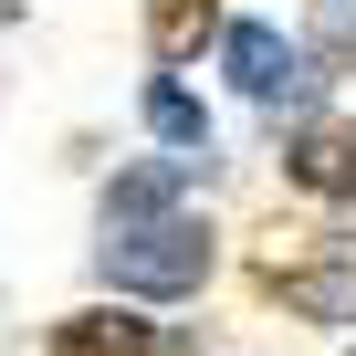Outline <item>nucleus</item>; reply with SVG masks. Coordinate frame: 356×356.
Listing matches in <instances>:
<instances>
[{"label": "nucleus", "instance_id": "obj_1", "mask_svg": "<svg viewBox=\"0 0 356 356\" xmlns=\"http://www.w3.org/2000/svg\"><path fill=\"white\" fill-rule=\"evenodd\" d=\"M95 273L115 293H200L210 283V220L189 210H157V220H105Z\"/></svg>", "mask_w": 356, "mask_h": 356}, {"label": "nucleus", "instance_id": "obj_3", "mask_svg": "<svg viewBox=\"0 0 356 356\" xmlns=\"http://www.w3.org/2000/svg\"><path fill=\"white\" fill-rule=\"evenodd\" d=\"M283 178L314 189V200H356V126H346V115L293 126V136H283Z\"/></svg>", "mask_w": 356, "mask_h": 356}, {"label": "nucleus", "instance_id": "obj_8", "mask_svg": "<svg viewBox=\"0 0 356 356\" xmlns=\"http://www.w3.org/2000/svg\"><path fill=\"white\" fill-rule=\"evenodd\" d=\"M210 32H231L210 0H147V42H157V63H178V53L210 42Z\"/></svg>", "mask_w": 356, "mask_h": 356}, {"label": "nucleus", "instance_id": "obj_2", "mask_svg": "<svg viewBox=\"0 0 356 356\" xmlns=\"http://www.w3.org/2000/svg\"><path fill=\"white\" fill-rule=\"evenodd\" d=\"M220 63H231V84L252 95V105H273V115H293V126H314V95H325V74L273 32V22H231L220 32Z\"/></svg>", "mask_w": 356, "mask_h": 356}, {"label": "nucleus", "instance_id": "obj_6", "mask_svg": "<svg viewBox=\"0 0 356 356\" xmlns=\"http://www.w3.org/2000/svg\"><path fill=\"white\" fill-rule=\"evenodd\" d=\"M283 304L314 314V325H356V262H304V273H283Z\"/></svg>", "mask_w": 356, "mask_h": 356}, {"label": "nucleus", "instance_id": "obj_9", "mask_svg": "<svg viewBox=\"0 0 356 356\" xmlns=\"http://www.w3.org/2000/svg\"><path fill=\"white\" fill-rule=\"evenodd\" d=\"M346 53H356V0H314V42H304V63L335 84V74H346Z\"/></svg>", "mask_w": 356, "mask_h": 356}, {"label": "nucleus", "instance_id": "obj_4", "mask_svg": "<svg viewBox=\"0 0 356 356\" xmlns=\"http://www.w3.org/2000/svg\"><path fill=\"white\" fill-rule=\"evenodd\" d=\"M53 356H168V325H147L136 304H84L53 325Z\"/></svg>", "mask_w": 356, "mask_h": 356}, {"label": "nucleus", "instance_id": "obj_7", "mask_svg": "<svg viewBox=\"0 0 356 356\" xmlns=\"http://www.w3.org/2000/svg\"><path fill=\"white\" fill-rule=\"evenodd\" d=\"M147 126H157L178 157H210V105H200L189 84H147Z\"/></svg>", "mask_w": 356, "mask_h": 356}, {"label": "nucleus", "instance_id": "obj_5", "mask_svg": "<svg viewBox=\"0 0 356 356\" xmlns=\"http://www.w3.org/2000/svg\"><path fill=\"white\" fill-rule=\"evenodd\" d=\"M210 157H157V168H126L115 189H105V220H157V210H178V189H189Z\"/></svg>", "mask_w": 356, "mask_h": 356}]
</instances>
